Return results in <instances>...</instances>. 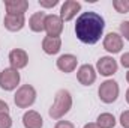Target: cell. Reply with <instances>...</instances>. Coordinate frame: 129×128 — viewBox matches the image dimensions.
<instances>
[{"label": "cell", "instance_id": "obj_28", "mask_svg": "<svg viewBox=\"0 0 129 128\" xmlns=\"http://www.w3.org/2000/svg\"><path fill=\"white\" fill-rule=\"evenodd\" d=\"M126 102H128V104H129V89H128V91H126Z\"/></svg>", "mask_w": 129, "mask_h": 128}, {"label": "cell", "instance_id": "obj_15", "mask_svg": "<svg viewBox=\"0 0 129 128\" xmlns=\"http://www.w3.org/2000/svg\"><path fill=\"white\" fill-rule=\"evenodd\" d=\"M23 125L24 128H42L44 119L36 110H27L23 115Z\"/></svg>", "mask_w": 129, "mask_h": 128}, {"label": "cell", "instance_id": "obj_20", "mask_svg": "<svg viewBox=\"0 0 129 128\" xmlns=\"http://www.w3.org/2000/svg\"><path fill=\"white\" fill-rule=\"evenodd\" d=\"M0 128H12V118L8 115H0Z\"/></svg>", "mask_w": 129, "mask_h": 128}, {"label": "cell", "instance_id": "obj_25", "mask_svg": "<svg viewBox=\"0 0 129 128\" xmlns=\"http://www.w3.org/2000/svg\"><path fill=\"white\" fill-rule=\"evenodd\" d=\"M120 63H122L123 68L129 69V51L128 53H123V54L120 56Z\"/></svg>", "mask_w": 129, "mask_h": 128}, {"label": "cell", "instance_id": "obj_14", "mask_svg": "<svg viewBox=\"0 0 129 128\" xmlns=\"http://www.w3.org/2000/svg\"><path fill=\"white\" fill-rule=\"evenodd\" d=\"M5 9H6V14L24 15L29 9V2L27 0H6Z\"/></svg>", "mask_w": 129, "mask_h": 128}, {"label": "cell", "instance_id": "obj_21", "mask_svg": "<svg viewBox=\"0 0 129 128\" xmlns=\"http://www.w3.org/2000/svg\"><path fill=\"white\" fill-rule=\"evenodd\" d=\"M41 8H45V9H50V8H54L59 5V0H39L38 2Z\"/></svg>", "mask_w": 129, "mask_h": 128}, {"label": "cell", "instance_id": "obj_9", "mask_svg": "<svg viewBox=\"0 0 129 128\" xmlns=\"http://www.w3.org/2000/svg\"><path fill=\"white\" fill-rule=\"evenodd\" d=\"M102 45H104V50H107L111 54L120 53L122 48H123V38L119 33L110 32L108 35H105V38L102 41Z\"/></svg>", "mask_w": 129, "mask_h": 128}, {"label": "cell", "instance_id": "obj_5", "mask_svg": "<svg viewBox=\"0 0 129 128\" xmlns=\"http://www.w3.org/2000/svg\"><path fill=\"white\" fill-rule=\"evenodd\" d=\"M20 80H21V75H20L18 69H14L11 66L5 68L0 72V89H3L6 92L15 91L20 84Z\"/></svg>", "mask_w": 129, "mask_h": 128}, {"label": "cell", "instance_id": "obj_26", "mask_svg": "<svg viewBox=\"0 0 129 128\" xmlns=\"http://www.w3.org/2000/svg\"><path fill=\"white\" fill-rule=\"evenodd\" d=\"M9 113V105L6 101L0 99V115H8Z\"/></svg>", "mask_w": 129, "mask_h": 128}, {"label": "cell", "instance_id": "obj_19", "mask_svg": "<svg viewBox=\"0 0 129 128\" xmlns=\"http://www.w3.org/2000/svg\"><path fill=\"white\" fill-rule=\"evenodd\" d=\"M113 8L119 14H128L129 12V0H114Z\"/></svg>", "mask_w": 129, "mask_h": 128}, {"label": "cell", "instance_id": "obj_23", "mask_svg": "<svg viewBox=\"0 0 129 128\" xmlns=\"http://www.w3.org/2000/svg\"><path fill=\"white\" fill-rule=\"evenodd\" d=\"M120 33H122V36H125L126 41H129V20L120 23Z\"/></svg>", "mask_w": 129, "mask_h": 128}, {"label": "cell", "instance_id": "obj_6", "mask_svg": "<svg viewBox=\"0 0 129 128\" xmlns=\"http://www.w3.org/2000/svg\"><path fill=\"white\" fill-rule=\"evenodd\" d=\"M119 63L113 56H102L96 62V72L104 77H111L117 72Z\"/></svg>", "mask_w": 129, "mask_h": 128}, {"label": "cell", "instance_id": "obj_17", "mask_svg": "<svg viewBox=\"0 0 129 128\" xmlns=\"http://www.w3.org/2000/svg\"><path fill=\"white\" fill-rule=\"evenodd\" d=\"M45 18H47V14L45 12H35L32 17L29 18V27L30 30L35 33H41L44 32L45 29Z\"/></svg>", "mask_w": 129, "mask_h": 128}, {"label": "cell", "instance_id": "obj_29", "mask_svg": "<svg viewBox=\"0 0 129 128\" xmlns=\"http://www.w3.org/2000/svg\"><path fill=\"white\" fill-rule=\"evenodd\" d=\"M126 81H128V83H129V71H128V72H126Z\"/></svg>", "mask_w": 129, "mask_h": 128}, {"label": "cell", "instance_id": "obj_10", "mask_svg": "<svg viewBox=\"0 0 129 128\" xmlns=\"http://www.w3.org/2000/svg\"><path fill=\"white\" fill-rule=\"evenodd\" d=\"M8 60L11 63V68L20 71V69H23V68L27 66V63H29V54L23 48H14V50L9 51Z\"/></svg>", "mask_w": 129, "mask_h": 128}, {"label": "cell", "instance_id": "obj_16", "mask_svg": "<svg viewBox=\"0 0 129 128\" xmlns=\"http://www.w3.org/2000/svg\"><path fill=\"white\" fill-rule=\"evenodd\" d=\"M42 50L45 54H57L62 50V39L60 38H53V36H45L42 39Z\"/></svg>", "mask_w": 129, "mask_h": 128}, {"label": "cell", "instance_id": "obj_12", "mask_svg": "<svg viewBox=\"0 0 129 128\" xmlns=\"http://www.w3.org/2000/svg\"><path fill=\"white\" fill-rule=\"evenodd\" d=\"M77 65H78V59L77 56L71 54V53H66L59 56V59L56 60V66L59 71H62L64 74H71L77 69Z\"/></svg>", "mask_w": 129, "mask_h": 128}, {"label": "cell", "instance_id": "obj_27", "mask_svg": "<svg viewBox=\"0 0 129 128\" xmlns=\"http://www.w3.org/2000/svg\"><path fill=\"white\" fill-rule=\"evenodd\" d=\"M83 128H99V127H98L96 122H89V124H86Z\"/></svg>", "mask_w": 129, "mask_h": 128}, {"label": "cell", "instance_id": "obj_3", "mask_svg": "<svg viewBox=\"0 0 129 128\" xmlns=\"http://www.w3.org/2000/svg\"><path fill=\"white\" fill-rule=\"evenodd\" d=\"M36 89L32 84H23L17 89L15 95H14V102L18 109H29L32 107L36 101Z\"/></svg>", "mask_w": 129, "mask_h": 128}, {"label": "cell", "instance_id": "obj_1", "mask_svg": "<svg viewBox=\"0 0 129 128\" xmlns=\"http://www.w3.org/2000/svg\"><path fill=\"white\" fill-rule=\"evenodd\" d=\"M105 29V20L95 11L83 12L75 21V35L83 44L93 45L101 41Z\"/></svg>", "mask_w": 129, "mask_h": 128}, {"label": "cell", "instance_id": "obj_8", "mask_svg": "<svg viewBox=\"0 0 129 128\" xmlns=\"http://www.w3.org/2000/svg\"><path fill=\"white\" fill-rule=\"evenodd\" d=\"M96 77H98L96 68L90 63L81 65L78 68V71H77V80L83 86H92L96 81Z\"/></svg>", "mask_w": 129, "mask_h": 128}, {"label": "cell", "instance_id": "obj_7", "mask_svg": "<svg viewBox=\"0 0 129 128\" xmlns=\"http://www.w3.org/2000/svg\"><path fill=\"white\" fill-rule=\"evenodd\" d=\"M44 32H47V36L60 38V35L63 32V20L60 18V15H56V14L47 15Z\"/></svg>", "mask_w": 129, "mask_h": 128}, {"label": "cell", "instance_id": "obj_11", "mask_svg": "<svg viewBox=\"0 0 129 128\" xmlns=\"http://www.w3.org/2000/svg\"><path fill=\"white\" fill-rule=\"evenodd\" d=\"M81 11V3L77 0H64V3L60 8V18L63 20V23L71 21L77 17V14Z\"/></svg>", "mask_w": 129, "mask_h": 128}, {"label": "cell", "instance_id": "obj_22", "mask_svg": "<svg viewBox=\"0 0 129 128\" xmlns=\"http://www.w3.org/2000/svg\"><path fill=\"white\" fill-rule=\"evenodd\" d=\"M120 125L123 128H129V110H125V112H122V115H120Z\"/></svg>", "mask_w": 129, "mask_h": 128}, {"label": "cell", "instance_id": "obj_2", "mask_svg": "<svg viewBox=\"0 0 129 128\" xmlns=\"http://www.w3.org/2000/svg\"><path fill=\"white\" fill-rule=\"evenodd\" d=\"M72 95L68 89H60L57 91V94L54 96V101H53V105L50 107V118L54 119V121H60L64 115L69 113V110L72 109Z\"/></svg>", "mask_w": 129, "mask_h": 128}, {"label": "cell", "instance_id": "obj_4", "mask_svg": "<svg viewBox=\"0 0 129 128\" xmlns=\"http://www.w3.org/2000/svg\"><path fill=\"white\" fill-rule=\"evenodd\" d=\"M119 94H120V88H119V83L116 80H105L101 83L99 89H98V95H99V99L105 104H113L117 101L119 98Z\"/></svg>", "mask_w": 129, "mask_h": 128}, {"label": "cell", "instance_id": "obj_18", "mask_svg": "<svg viewBox=\"0 0 129 128\" xmlns=\"http://www.w3.org/2000/svg\"><path fill=\"white\" fill-rule=\"evenodd\" d=\"M96 124L99 128H114L116 127V118L111 113H101L96 119Z\"/></svg>", "mask_w": 129, "mask_h": 128}, {"label": "cell", "instance_id": "obj_24", "mask_svg": "<svg viewBox=\"0 0 129 128\" xmlns=\"http://www.w3.org/2000/svg\"><path fill=\"white\" fill-rule=\"evenodd\" d=\"M54 128H75V125L69 121H57Z\"/></svg>", "mask_w": 129, "mask_h": 128}, {"label": "cell", "instance_id": "obj_13", "mask_svg": "<svg viewBox=\"0 0 129 128\" xmlns=\"http://www.w3.org/2000/svg\"><path fill=\"white\" fill-rule=\"evenodd\" d=\"M3 26L9 32H20L26 26V17L24 15H14V14H6L3 18Z\"/></svg>", "mask_w": 129, "mask_h": 128}]
</instances>
